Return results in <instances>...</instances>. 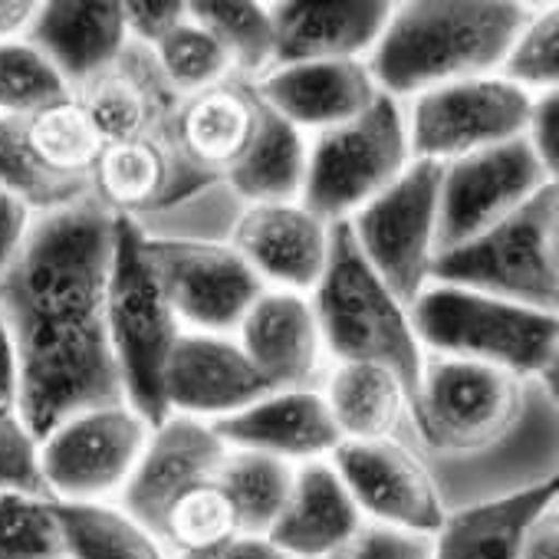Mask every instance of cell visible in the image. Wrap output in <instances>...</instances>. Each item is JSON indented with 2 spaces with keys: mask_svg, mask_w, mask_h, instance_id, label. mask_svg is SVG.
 Masks as SVG:
<instances>
[{
  "mask_svg": "<svg viewBox=\"0 0 559 559\" xmlns=\"http://www.w3.org/2000/svg\"><path fill=\"white\" fill-rule=\"evenodd\" d=\"M112 224L96 198L37 214L0 273V313L21 369L17 412L37 441L70 415L126 402L106 330Z\"/></svg>",
  "mask_w": 559,
  "mask_h": 559,
  "instance_id": "1",
  "label": "cell"
},
{
  "mask_svg": "<svg viewBox=\"0 0 559 559\" xmlns=\"http://www.w3.org/2000/svg\"><path fill=\"white\" fill-rule=\"evenodd\" d=\"M526 17V8L503 0H412L392 8L366 70L376 90L399 103L448 83L490 76Z\"/></svg>",
  "mask_w": 559,
  "mask_h": 559,
  "instance_id": "2",
  "label": "cell"
},
{
  "mask_svg": "<svg viewBox=\"0 0 559 559\" xmlns=\"http://www.w3.org/2000/svg\"><path fill=\"white\" fill-rule=\"evenodd\" d=\"M310 307L323 349L333 362L389 366L408 389L412 405L425 353L412 333L408 310L366 263L349 221L330 227V257L320 284L313 287Z\"/></svg>",
  "mask_w": 559,
  "mask_h": 559,
  "instance_id": "3",
  "label": "cell"
},
{
  "mask_svg": "<svg viewBox=\"0 0 559 559\" xmlns=\"http://www.w3.org/2000/svg\"><path fill=\"white\" fill-rule=\"evenodd\" d=\"M408 320L421 353L484 362L516 379H539L556 395V313L428 284L408 307Z\"/></svg>",
  "mask_w": 559,
  "mask_h": 559,
  "instance_id": "4",
  "label": "cell"
},
{
  "mask_svg": "<svg viewBox=\"0 0 559 559\" xmlns=\"http://www.w3.org/2000/svg\"><path fill=\"white\" fill-rule=\"evenodd\" d=\"M428 284L474 290L503 304L556 313L559 304V188L543 185L507 221L431 260Z\"/></svg>",
  "mask_w": 559,
  "mask_h": 559,
  "instance_id": "5",
  "label": "cell"
},
{
  "mask_svg": "<svg viewBox=\"0 0 559 559\" xmlns=\"http://www.w3.org/2000/svg\"><path fill=\"white\" fill-rule=\"evenodd\" d=\"M106 330L126 405L158 428L168 418L165 366L181 326L145 257V234L126 217H116L112 224Z\"/></svg>",
  "mask_w": 559,
  "mask_h": 559,
  "instance_id": "6",
  "label": "cell"
},
{
  "mask_svg": "<svg viewBox=\"0 0 559 559\" xmlns=\"http://www.w3.org/2000/svg\"><path fill=\"white\" fill-rule=\"evenodd\" d=\"M412 162L405 106L379 93L362 116L313 135L300 204L326 224L349 221Z\"/></svg>",
  "mask_w": 559,
  "mask_h": 559,
  "instance_id": "7",
  "label": "cell"
},
{
  "mask_svg": "<svg viewBox=\"0 0 559 559\" xmlns=\"http://www.w3.org/2000/svg\"><path fill=\"white\" fill-rule=\"evenodd\" d=\"M441 168V162L415 158L379 198L349 217L366 263L405 310L428 287Z\"/></svg>",
  "mask_w": 559,
  "mask_h": 559,
  "instance_id": "8",
  "label": "cell"
},
{
  "mask_svg": "<svg viewBox=\"0 0 559 559\" xmlns=\"http://www.w3.org/2000/svg\"><path fill=\"white\" fill-rule=\"evenodd\" d=\"M152 425L132 405L86 408L40 441V474L50 500L106 503L132 477Z\"/></svg>",
  "mask_w": 559,
  "mask_h": 559,
  "instance_id": "9",
  "label": "cell"
},
{
  "mask_svg": "<svg viewBox=\"0 0 559 559\" xmlns=\"http://www.w3.org/2000/svg\"><path fill=\"white\" fill-rule=\"evenodd\" d=\"M533 96L500 76H474L428 90L405 109L412 158L454 162L523 139Z\"/></svg>",
  "mask_w": 559,
  "mask_h": 559,
  "instance_id": "10",
  "label": "cell"
},
{
  "mask_svg": "<svg viewBox=\"0 0 559 559\" xmlns=\"http://www.w3.org/2000/svg\"><path fill=\"white\" fill-rule=\"evenodd\" d=\"M145 257L181 330L237 333L243 313L266 290L250 263L221 240L145 237Z\"/></svg>",
  "mask_w": 559,
  "mask_h": 559,
  "instance_id": "11",
  "label": "cell"
},
{
  "mask_svg": "<svg viewBox=\"0 0 559 559\" xmlns=\"http://www.w3.org/2000/svg\"><path fill=\"white\" fill-rule=\"evenodd\" d=\"M549 181L556 178L543 171L526 139L444 162L438 188L435 257L457 250L461 243L507 221Z\"/></svg>",
  "mask_w": 559,
  "mask_h": 559,
  "instance_id": "12",
  "label": "cell"
},
{
  "mask_svg": "<svg viewBox=\"0 0 559 559\" xmlns=\"http://www.w3.org/2000/svg\"><path fill=\"white\" fill-rule=\"evenodd\" d=\"M326 461L340 474L359 513L372 516V523L415 536H435L441 530L448 516L441 493L402 438L340 441Z\"/></svg>",
  "mask_w": 559,
  "mask_h": 559,
  "instance_id": "13",
  "label": "cell"
},
{
  "mask_svg": "<svg viewBox=\"0 0 559 559\" xmlns=\"http://www.w3.org/2000/svg\"><path fill=\"white\" fill-rule=\"evenodd\" d=\"M227 444L201 418L168 415L145 444L132 477L119 490V510H126L152 536L165 513L191 490L211 484L227 457Z\"/></svg>",
  "mask_w": 559,
  "mask_h": 559,
  "instance_id": "14",
  "label": "cell"
},
{
  "mask_svg": "<svg viewBox=\"0 0 559 559\" xmlns=\"http://www.w3.org/2000/svg\"><path fill=\"white\" fill-rule=\"evenodd\" d=\"M330 227L300 201L243 204L227 243L250 263L266 290L313 294L330 257Z\"/></svg>",
  "mask_w": 559,
  "mask_h": 559,
  "instance_id": "15",
  "label": "cell"
},
{
  "mask_svg": "<svg viewBox=\"0 0 559 559\" xmlns=\"http://www.w3.org/2000/svg\"><path fill=\"white\" fill-rule=\"evenodd\" d=\"M270 392L273 385L250 366L234 336L178 333L165 366L168 415L214 421L266 399Z\"/></svg>",
  "mask_w": 559,
  "mask_h": 559,
  "instance_id": "16",
  "label": "cell"
},
{
  "mask_svg": "<svg viewBox=\"0 0 559 559\" xmlns=\"http://www.w3.org/2000/svg\"><path fill=\"white\" fill-rule=\"evenodd\" d=\"M237 346L273 392L323 385L326 349L313 307L300 294L263 290L237 326Z\"/></svg>",
  "mask_w": 559,
  "mask_h": 559,
  "instance_id": "17",
  "label": "cell"
},
{
  "mask_svg": "<svg viewBox=\"0 0 559 559\" xmlns=\"http://www.w3.org/2000/svg\"><path fill=\"white\" fill-rule=\"evenodd\" d=\"M230 451H257L287 464L326 461L343 441L320 389H284L207 421Z\"/></svg>",
  "mask_w": 559,
  "mask_h": 559,
  "instance_id": "18",
  "label": "cell"
},
{
  "mask_svg": "<svg viewBox=\"0 0 559 559\" xmlns=\"http://www.w3.org/2000/svg\"><path fill=\"white\" fill-rule=\"evenodd\" d=\"M257 96L290 126L333 129L362 116L379 90L366 70V60H320V63H287L270 67L253 80Z\"/></svg>",
  "mask_w": 559,
  "mask_h": 559,
  "instance_id": "19",
  "label": "cell"
},
{
  "mask_svg": "<svg viewBox=\"0 0 559 559\" xmlns=\"http://www.w3.org/2000/svg\"><path fill=\"white\" fill-rule=\"evenodd\" d=\"M260 119V96L250 80L230 76L201 93L181 96L171 116L181 158L204 178L224 181L250 148Z\"/></svg>",
  "mask_w": 559,
  "mask_h": 559,
  "instance_id": "20",
  "label": "cell"
},
{
  "mask_svg": "<svg viewBox=\"0 0 559 559\" xmlns=\"http://www.w3.org/2000/svg\"><path fill=\"white\" fill-rule=\"evenodd\" d=\"M392 4L349 0V4H273V67L320 63V60H366L379 44Z\"/></svg>",
  "mask_w": 559,
  "mask_h": 559,
  "instance_id": "21",
  "label": "cell"
},
{
  "mask_svg": "<svg viewBox=\"0 0 559 559\" xmlns=\"http://www.w3.org/2000/svg\"><path fill=\"white\" fill-rule=\"evenodd\" d=\"M24 40L34 44L76 93L122 57L129 34L122 4L112 0H50L37 8Z\"/></svg>",
  "mask_w": 559,
  "mask_h": 559,
  "instance_id": "22",
  "label": "cell"
},
{
  "mask_svg": "<svg viewBox=\"0 0 559 559\" xmlns=\"http://www.w3.org/2000/svg\"><path fill=\"white\" fill-rule=\"evenodd\" d=\"M362 513L330 461L297 464L294 490L266 539L287 559H326L359 530Z\"/></svg>",
  "mask_w": 559,
  "mask_h": 559,
  "instance_id": "23",
  "label": "cell"
},
{
  "mask_svg": "<svg viewBox=\"0 0 559 559\" xmlns=\"http://www.w3.org/2000/svg\"><path fill=\"white\" fill-rule=\"evenodd\" d=\"M559 484L543 480L526 490L448 510L431 536V559H516L526 530L556 507Z\"/></svg>",
  "mask_w": 559,
  "mask_h": 559,
  "instance_id": "24",
  "label": "cell"
},
{
  "mask_svg": "<svg viewBox=\"0 0 559 559\" xmlns=\"http://www.w3.org/2000/svg\"><path fill=\"white\" fill-rule=\"evenodd\" d=\"M323 399L343 441H389L408 421V389L379 362H333Z\"/></svg>",
  "mask_w": 559,
  "mask_h": 559,
  "instance_id": "25",
  "label": "cell"
},
{
  "mask_svg": "<svg viewBox=\"0 0 559 559\" xmlns=\"http://www.w3.org/2000/svg\"><path fill=\"white\" fill-rule=\"evenodd\" d=\"M257 93V90H253ZM307 181V139L284 116L260 99L257 132L250 148L224 178L227 191L240 204H284L300 201Z\"/></svg>",
  "mask_w": 559,
  "mask_h": 559,
  "instance_id": "26",
  "label": "cell"
},
{
  "mask_svg": "<svg viewBox=\"0 0 559 559\" xmlns=\"http://www.w3.org/2000/svg\"><path fill=\"white\" fill-rule=\"evenodd\" d=\"M21 132H24L31 155L53 178L80 185L93 194V168L99 162L103 139L73 93L24 116Z\"/></svg>",
  "mask_w": 559,
  "mask_h": 559,
  "instance_id": "27",
  "label": "cell"
},
{
  "mask_svg": "<svg viewBox=\"0 0 559 559\" xmlns=\"http://www.w3.org/2000/svg\"><path fill=\"white\" fill-rule=\"evenodd\" d=\"M297 464L257 451H227L217 484L234 510L237 533L266 536L294 490Z\"/></svg>",
  "mask_w": 559,
  "mask_h": 559,
  "instance_id": "28",
  "label": "cell"
},
{
  "mask_svg": "<svg viewBox=\"0 0 559 559\" xmlns=\"http://www.w3.org/2000/svg\"><path fill=\"white\" fill-rule=\"evenodd\" d=\"M67 559H168L158 539L116 503L53 500Z\"/></svg>",
  "mask_w": 559,
  "mask_h": 559,
  "instance_id": "29",
  "label": "cell"
},
{
  "mask_svg": "<svg viewBox=\"0 0 559 559\" xmlns=\"http://www.w3.org/2000/svg\"><path fill=\"white\" fill-rule=\"evenodd\" d=\"M188 17L224 47L234 76L253 83L273 67V21L266 4H250V0H194V4H188Z\"/></svg>",
  "mask_w": 559,
  "mask_h": 559,
  "instance_id": "30",
  "label": "cell"
},
{
  "mask_svg": "<svg viewBox=\"0 0 559 559\" xmlns=\"http://www.w3.org/2000/svg\"><path fill=\"white\" fill-rule=\"evenodd\" d=\"M0 188L14 194L34 217L37 214H53L70 204H80L93 198L86 188L70 185L53 178L27 148L21 119L0 116Z\"/></svg>",
  "mask_w": 559,
  "mask_h": 559,
  "instance_id": "31",
  "label": "cell"
},
{
  "mask_svg": "<svg viewBox=\"0 0 559 559\" xmlns=\"http://www.w3.org/2000/svg\"><path fill=\"white\" fill-rule=\"evenodd\" d=\"M152 57H155L165 83L178 96L201 93V90L234 76L230 57L224 53V47L191 17H185L171 34H165L152 47Z\"/></svg>",
  "mask_w": 559,
  "mask_h": 559,
  "instance_id": "32",
  "label": "cell"
},
{
  "mask_svg": "<svg viewBox=\"0 0 559 559\" xmlns=\"http://www.w3.org/2000/svg\"><path fill=\"white\" fill-rule=\"evenodd\" d=\"M70 93L67 80L34 44H0V116L24 119Z\"/></svg>",
  "mask_w": 559,
  "mask_h": 559,
  "instance_id": "33",
  "label": "cell"
},
{
  "mask_svg": "<svg viewBox=\"0 0 559 559\" xmlns=\"http://www.w3.org/2000/svg\"><path fill=\"white\" fill-rule=\"evenodd\" d=\"M0 559H67L50 497L0 490Z\"/></svg>",
  "mask_w": 559,
  "mask_h": 559,
  "instance_id": "34",
  "label": "cell"
},
{
  "mask_svg": "<svg viewBox=\"0 0 559 559\" xmlns=\"http://www.w3.org/2000/svg\"><path fill=\"white\" fill-rule=\"evenodd\" d=\"M500 80L513 83L516 90L539 96L556 93L559 80V17L556 11H539L536 17H526L520 34L513 37L503 63Z\"/></svg>",
  "mask_w": 559,
  "mask_h": 559,
  "instance_id": "35",
  "label": "cell"
},
{
  "mask_svg": "<svg viewBox=\"0 0 559 559\" xmlns=\"http://www.w3.org/2000/svg\"><path fill=\"white\" fill-rule=\"evenodd\" d=\"M0 490L50 497L40 474V441L27 431L17 408L0 405Z\"/></svg>",
  "mask_w": 559,
  "mask_h": 559,
  "instance_id": "36",
  "label": "cell"
},
{
  "mask_svg": "<svg viewBox=\"0 0 559 559\" xmlns=\"http://www.w3.org/2000/svg\"><path fill=\"white\" fill-rule=\"evenodd\" d=\"M326 559H431V536L362 523V530Z\"/></svg>",
  "mask_w": 559,
  "mask_h": 559,
  "instance_id": "37",
  "label": "cell"
},
{
  "mask_svg": "<svg viewBox=\"0 0 559 559\" xmlns=\"http://www.w3.org/2000/svg\"><path fill=\"white\" fill-rule=\"evenodd\" d=\"M185 17H188V4H181V0H129V4H122L129 40L148 50L165 34H171Z\"/></svg>",
  "mask_w": 559,
  "mask_h": 559,
  "instance_id": "38",
  "label": "cell"
},
{
  "mask_svg": "<svg viewBox=\"0 0 559 559\" xmlns=\"http://www.w3.org/2000/svg\"><path fill=\"white\" fill-rule=\"evenodd\" d=\"M523 139L533 148L543 171L549 178H556V171H559V96L556 93L533 96V109H530Z\"/></svg>",
  "mask_w": 559,
  "mask_h": 559,
  "instance_id": "39",
  "label": "cell"
},
{
  "mask_svg": "<svg viewBox=\"0 0 559 559\" xmlns=\"http://www.w3.org/2000/svg\"><path fill=\"white\" fill-rule=\"evenodd\" d=\"M31 224H34V214L14 194L0 188V273H4L21 253Z\"/></svg>",
  "mask_w": 559,
  "mask_h": 559,
  "instance_id": "40",
  "label": "cell"
},
{
  "mask_svg": "<svg viewBox=\"0 0 559 559\" xmlns=\"http://www.w3.org/2000/svg\"><path fill=\"white\" fill-rule=\"evenodd\" d=\"M175 559H287L266 536H247V533H234L214 546H204L198 552H185Z\"/></svg>",
  "mask_w": 559,
  "mask_h": 559,
  "instance_id": "41",
  "label": "cell"
},
{
  "mask_svg": "<svg viewBox=\"0 0 559 559\" xmlns=\"http://www.w3.org/2000/svg\"><path fill=\"white\" fill-rule=\"evenodd\" d=\"M516 559H559V516H556V507H549L526 530Z\"/></svg>",
  "mask_w": 559,
  "mask_h": 559,
  "instance_id": "42",
  "label": "cell"
},
{
  "mask_svg": "<svg viewBox=\"0 0 559 559\" xmlns=\"http://www.w3.org/2000/svg\"><path fill=\"white\" fill-rule=\"evenodd\" d=\"M17 389H21L17 346H14V336H11L4 313H0V405L17 408Z\"/></svg>",
  "mask_w": 559,
  "mask_h": 559,
  "instance_id": "43",
  "label": "cell"
},
{
  "mask_svg": "<svg viewBox=\"0 0 559 559\" xmlns=\"http://www.w3.org/2000/svg\"><path fill=\"white\" fill-rule=\"evenodd\" d=\"M37 8L40 4H31V0H0V44L24 40L37 17Z\"/></svg>",
  "mask_w": 559,
  "mask_h": 559,
  "instance_id": "44",
  "label": "cell"
}]
</instances>
